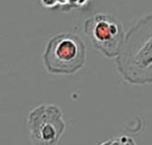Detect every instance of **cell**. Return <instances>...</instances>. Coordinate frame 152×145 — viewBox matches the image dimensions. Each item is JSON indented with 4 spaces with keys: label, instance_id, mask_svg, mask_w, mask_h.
I'll list each match as a JSON object with an SVG mask.
<instances>
[{
    "label": "cell",
    "instance_id": "obj_1",
    "mask_svg": "<svg viewBox=\"0 0 152 145\" xmlns=\"http://www.w3.org/2000/svg\"><path fill=\"white\" fill-rule=\"evenodd\" d=\"M121 76L129 83H152V14L141 18L125 35L115 57Z\"/></svg>",
    "mask_w": 152,
    "mask_h": 145
},
{
    "label": "cell",
    "instance_id": "obj_2",
    "mask_svg": "<svg viewBox=\"0 0 152 145\" xmlns=\"http://www.w3.org/2000/svg\"><path fill=\"white\" fill-rule=\"evenodd\" d=\"M85 61V43L72 33H62L51 38L43 54L44 66L53 75H73L83 67Z\"/></svg>",
    "mask_w": 152,
    "mask_h": 145
},
{
    "label": "cell",
    "instance_id": "obj_3",
    "mask_svg": "<svg viewBox=\"0 0 152 145\" xmlns=\"http://www.w3.org/2000/svg\"><path fill=\"white\" fill-rule=\"evenodd\" d=\"M84 33L92 47L108 58L116 57L125 38L122 23L114 15L97 14L84 23Z\"/></svg>",
    "mask_w": 152,
    "mask_h": 145
},
{
    "label": "cell",
    "instance_id": "obj_4",
    "mask_svg": "<svg viewBox=\"0 0 152 145\" xmlns=\"http://www.w3.org/2000/svg\"><path fill=\"white\" fill-rule=\"evenodd\" d=\"M27 127L32 145H57L66 125L59 107L42 104L29 112Z\"/></svg>",
    "mask_w": 152,
    "mask_h": 145
},
{
    "label": "cell",
    "instance_id": "obj_5",
    "mask_svg": "<svg viewBox=\"0 0 152 145\" xmlns=\"http://www.w3.org/2000/svg\"><path fill=\"white\" fill-rule=\"evenodd\" d=\"M110 145H137L132 137L127 135H121L117 138L111 140Z\"/></svg>",
    "mask_w": 152,
    "mask_h": 145
},
{
    "label": "cell",
    "instance_id": "obj_6",
    "mask_svg": "<svg viewBox=\"0 0 152 145\" xmlns=\"http://www.w3.org/2000/svg\"><path fill=\"white\" fill-rule=\"evenodd\" d=\"M41 3L46 7H52L56 4V0H41Z\"/></svg>",
    "mask_w": 152,
    "mask_h": 145
},
{
    "label": "cell",
    "instance_id": "obj_7",
    "mask_svg": "<svg viewBox=\"0 0 152 145\" xmlns=\"http://www.w3.org/2000/svg\"><path fill=\"white\" fill-rule=\"evenodd\" d=\"M110 144H111V140H108V141H104L99 145H110Z\"/></svg>",
    "mask_w": 152,
    "mask_h": 145
}]
</instances>
